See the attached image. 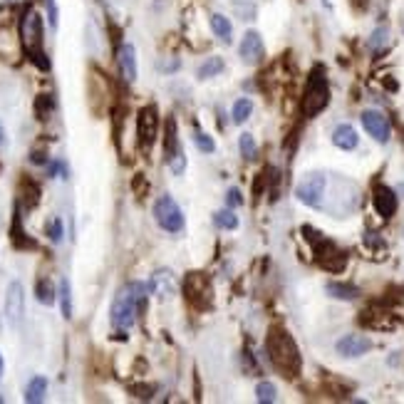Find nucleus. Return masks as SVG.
I'll return each mask as SVG.
<instances>
[{"label": "nucleus", "mask_w": 404, "mask_h": 404, "mask_svg": "<svg viewBox=\"0 0 404 404\" xmlns=\"http://www.w3.org/2000/svg\"><path fill=\"white\" fill-rule=\"evenodd\" d=\"M154 221L166 233H181L184 231V211L179 209V203L169 194L159 196L154 201Z\"/></svg>", "instance_id": "nucleus-5"}, {"label": "nucleus", "mask_w": 404, "mask_h": 404, "mask_svg": "<svg viewBox=\"0 0 404 404\" xmlns=\"http://www.w3.org/2000/svg\"><path fill=\"white\" fill-rule=\"evenodd\" d=\"M50 110H53V97H47V94H40V99H38V117L45 119L47 112H50Z\"/></svg>", "instance_id": "nucleus-34"}, {"label": "nucleus", "mask_w": 404, "mask_h": 404, "mask_svg": "<svg viewBox=\"0 0 404 404\" xmlns=\"http://www.w3.org/2000/svg\"><path fill=\"white\" fill-rule=\"evenodd\" d=\"M238 144H241V157L243 159H255V154H258V144H255V139L251 137V134H241V139H238Z\"/></svg>", "instance_id": "nucleus-29"}, {"label": "nucleus", "mask_w": 404, "mask_h": 404, "mask_svg": "<svg viewBox=\"0 0 404 404\" xmlns=\"http://www.w3.org/2000/svg\"><path fill=\"white\" fill-rule=\"evenodd\" d=\"M330 102V87H327V79L315 72L310 82H307L305 97H303V114L305 117H315L318 112H323Z\"/></svg>", "instance_id": "nucleus-6"}, {"label": "nucleus", "mask_w": 404, "mask_h": 404, "mask_svg": "<svg viewBox=\"0 0 404 404\" xmlns=\"http://www.w3.org/2000/svg\"><path fill=\"white\" fill-rule=\"evenodd\" d=\"M191 139H194V144H196V147H199V149L203 151V154H211V151L216 149L214 139H211L209 134H203V131H199V129L194 131V137H191Z\"/></svg>", "instance_id": "nucleus-31"}, {"label": "nucleus", "mask_w": 404, "mask_h": 404, "mask_svg": "<svg viewBox=\"0 0 404 404\" xmlns=\"http://www.w3.org/2000/svg\"><path fill=\"white\" fill-rule=\"evenodd\" d=\"M147 305V286L144 283H129L127 288H122L112 303L110 320L117 330H129L137 323V315Z\"/></svg>", "instance_id": "nucleus-1"}, {"label": "nucleus", "mask_w": 404, "mask_h": 404, "mask_svg": "<svg viewBox=\"0 0 404 404\" xmlns=\"http://www.w3.org/2000/svg\"><path fill=\"white\" fill-rule=\"evenodd\" d=\"M30 159H33L35 164H45V162H47L45 151H33V157H30Z\"/></svg>", "instance_id": "nucleus-38"}, {"label": "nucleus", "mask_w": 404, "mask_h": 404, "mask_svg": "<svg viewBox=\"0 0 404 404\" xmlns=\"http://www.w3.org/2000/svg\"><path fill=\"white\" fill-rule=\"evenodd\" d=\"M58 295H60V303H62V318L70 320L72 318V293H70V281H67V278L60 281Z\"/></svg>", "instance_id": "nucleus-27"}, {"label": "nucleus", "mask_w": 404, "mask_h": 404, "mask_svg": "<svg viewBox=\"0 0 404 404\" xmlns=\"http://www.w3.org/2000/svg\"><path fill=\"white\" fill-rule=\"evenodd\" d=\"M157 134H159V114H157V107L149 105V107H144L137 117L139 147L149 151L151 147H154V142H157Z\"/></svg>", "instance_id": "nucleus-9"}, {"label": "nucleus", "mask_w": 404, "mask_h": 404, "mask_svg": "<svg viewBox=\"0 0 404 404\" xmlns=\"http://www.w3.org/2000/svg\"><path fill=\"white\" fill-rule=\"evenodd\" d=\"M327 293L333 295V298H340V300H355L359 295V290L355 286H347V283H327L325 288Z\"/></svg>", "instance_id": "nucleus-22"}, {"label": "nucleus", "mask_w": 404, "mask_h": 404, "mask_svg": "<svg viewBox=\"0 0 404 404\" xmlns=\"http://www.w3.org/2000/svg\"><path fill=\"white\" fill-rule=\"evenodd\" d=\"M214 223L223 231H236L238 229V216L233 214V209H223L214 214Z\"/></svg>", "instance_id": "nucleus-23"}, {"label": "nucleus", "mask_w": 404, "mask_h": 404, "mask_svg": "<svg viewBox=\"0 0 404 404\" xmlns=\"http://www.w3.org/2000/svg\"><path fill=\"white\" fill-rule=\"evenodd\" d=\"M251 112H253V105H251V99L241 97L233 102V110H231V117H233L236 124H243L248 122V117H251Z\"/></svg>", "instance_id": "nucleus-25"}, {"label": "nucleus", "mask_w": 404, "mask_h": 404, "mask_svg": "<svg viewBox=\"0 0 404 404\" xmlns=\"http://www.w3.org/2000/svg\"><path fill=\"white\" fill-rule=\"evenodd\" d=\"M372 203H375V209L382 218H390L394 211H397V194L385 186V184H377L375 186V196H372Z\"/></svg>", "instance_id": "nucleus-16"}, {"label": "nucleus", "mask_w": 404, "mask_h": 404, "mask_svg": "<svg viewBox=\"0 0 404 404\" xmlns=\"http://www.w3.org/2000/svg\"><path fill=\"white\" fill-rule=\"evenodd\" d=\"M23 315H25V288L20 281H13L5 293V318L13 327H20Z\"/></svg>", "instance_id": "nucleus-10"}, {"label": "nucleus", "mask_w": 404, "mask_h": 404, "mask_svg": "<svg viewBox=\"0 0 404 404\" xmlns=\"http://www.w3.org/2000/svg\"><path fill=\"white\" fill-rule=\"evenodd\" d=\"M255 399L261 404H270L278 399V390H275V385H270V382H258V387H255Z\"/></svg>", "instance_id": "nucleus-28"}, {"label": "nucleus", "mask_w": 404, "mask_h": 404, "mask_svg": "<svg viewBox=\"0 0 404 404\" xmlns=\"http://www.w3.org/2000/svg\"><path fill=\"white\" fill-rule=\"evenodd\" d=\"M47 171H50V176L60 174V179H67V169H65V164L62 162H53L50 166H47Z\"/></svg>", "instance_id": "nucleus-36"}, {"label": "nucleus", "mask_w": 404, "mask_h": 404, "mask_svg": "<svg viewBox=\"0 0 404 404\" xmlns=\"http://www.w3.org/2000/svg\"><path fill=\"white\" fill-rule=\"evenodd\" d=\"M387 27H377L375 33H372V38H370V47L372 50H379V47H385V42H387Z\"/></svg>", "instance_id": "nucleus-33"}, {"label": "nucleus", "mask_w": 404, "mask_h": 404, "mask_svg": "<svg viewBox=\"0 0 404 404\" xmlns=\"http://www.w3.org/2000/svg\"><path fill=\"white\" fill-rule=\"evenodd\" d=\"M164 149H166V164H169L171 174H176V176L184 174V169H186V157H184L181 147H179L174 117L166 119V144H164Z\"/></svg>", "instance_id": "nucleus-11"}, {"label": "nucleus", "mask_w": 404, "mask_h": 404, "mask_svg": "<svg viewBox=\"0 0 404 404\" xmlns=\"http://www.w3.org/2000/svg\"><path fill=\"white\" fill-rule=\"evenodd\" d=\"M0 377H3V357H0Z\"/></svg>", "instance_id": "nucleus-41"}, {"label": "nucleus", "mask_w": 404, "mask_h": 404, "mask_svg": "<svg viewBox=\"0 0 404 404\" xmlns=\"http://www.w3.org/2000/svg\"><path fill=\"white\" fill-rule=\"evenodd\" d=\"M162 70H166V72L179 70V60H171V62H162Z\"/></svg>", "instance_id": "nucleus-39"}, {"label": "nucleus", "mask_w": 404, "mask_h": 404, "mask_svg": "<svg viewBox=\"0 0 404 404\" xmlns=\"http://www.w3.org/2000/svg\"><path fill=\"white\" fill-rule=\"evenodd\" d=\"M5 147V129H3V124H0V149Z\"/></svg>", "instance_id": "nucleus-40"}, {"label": "nucleus", "mask_w": 404, "mask_h": 404, "mask_svg": "<svg viewBox=\"0 0 404 404\" xmlns=\"http://www.w3.org/2000/svg\"><path fill=\"white\" fill-rule=\"evenodd\" d=\"M303 233L307 236V241L315 243L318 263L325 268V270H333V273H338V270H342V268H345L347 258H345V253H342V251H338L333 243L325 241V238H323V236H320L315 229H310V226H305V229H303Z\"/></svg>", "instance_id": "nucleus-4"}, {"label": "nucleus", "mask_w": 404, "mask_h": 404, "mask_svg": "<svg viewBox=\"0 0 404 404\" xmlns=\"http://www.w3.org/2000/svg\"><path fill=\"white\" fill-rule=\"evenodd\" d=\"M325 189H327L325 174H307L305 179L298 184L295 196H298L300 203H305V206H310V209H320V206H323Z\"/></svg>", "instance_id": "nucleus-8"}, {"label": "nucleus", "mask_w": 404, "mask_h": 404, "mask_svg": "<svg viewBox=\"0 0 404 404\" xmlns=\"http://www.w3.org/2000/svg\"><path fill=\"white\" fill-rule=\"evenodd\" d=\"M23 40H25L30 60H33L40 70H47L50 62L45 60V50H42V18L35 10H30L25 15V20H23Z\"/></svg>", "instance_id": "nucleus-3"}, {"label": "nucleus", "mask_w": 404, "mask_h": 404, "mask_svg": "<svg viewBox=\"0 0 404 404\" xmlns=\"http://www.w3.org/2000/svg\"><path fill=\"white\" fill-rule=\"evenodd\" d=\"M333 144L338 147V149H345V151L355 149V147L359 144V137H357V131H355V127H350V124H338L333 131Z\"/></svg>", "instance_id": "nucleus-18"}, {"label": "nucleus", "mask_w": 404, "mask_h": 404, "mask_svg": "<svg viewBox=\"0 0 404 404\" xmlns=\"http://www.w3.org/2000/svg\"><path fill=\"white\" fill-rule=\"evenodd\" d=\"M223 67H226L223 58L214 55V58H209L201 67H199V72H196V75H199V79H209V77H216V75H221Z\"/></svg>", "instance_id": "nucleus-21"}, {"label": "nucleus", "mask_w": 404, "mask_h": 404, "mask_svg": "<svg viewBox=\"0 0 404 404\" xmlns=\"http://www.w3.org/2000/svg\"><path fill=\"white\" fill-rule=\"evenodd\" d=\"M226 203H229V209H238V206H243V196L238 189H231L229 194H226Z\"/></svg>", "instance_id": "nucleus-35"}, {"label": "nucleus", "mask_w": 404, "mask_h": 404, "mask_svg": "<svg viewBox=\"0 0 404 404\" xmlns=\"http://www.w3.org/2000/svg\"><path fill=\"white\" fill-rule=\"evenodd\" d=\"M62 236H65V231H62V221L60 218H53V221L47 223V238L53 243H60L62 241Z\"/></svg>", "instance_id": "nucleus-32"}, {"label": "nucleus", "mask_w": 404, "mask_h": 404, "mask_svg": "<svg viewBox=\"0 0 404 404\" xmlns=\"http://www.w3.org/2000/svg\"><path fill=\"white\" fill-rule=\"evenodd\" d=\"M117 62H119V72L127 82H134L137 79V50L131 42H124L117 53Z\"/></svg>", "instance_id": "nucleus-17"}, {"label": "nucleus", "mask_w": 404, "mask_h": 404, "mask_svg": "<svg viewBox=\"0 0 404 404\" xmlns=\"http://www.w3.org/2000/svg\"><path fill=\"white\" fill-rule=\"evenodd\" d=\"M149 290L157 295L159 300L174 298L176 290H179L176 275L171 273V270H166V268H159V270H154V273H151V278H149Z\"/></svg>", "instance_id": "nucleus-14"}, {"label": "nucleus", "mask_w": 404, "mask_h": 404, "mask_svg": "<svg viewBox=\"0 0 404 404\" xmlns=\"http://www.w3.org/2000/svg\"><path fill=\"white\" fill-rule=\"evenodd\" d=\"M209 25H211V30H214V35L221 40V42H226V45H229L231 40H233V25H231V20L226 18V15L214 13L209 18Z\"/></svg>", "instance_id": "nucleus-19"}, {"label": "nucleus", "mask_w": 404, "mask_h": 404, "mask_svg": "<svg viewBox=\"0 0 404 404\" xmlns=\"http://www.w3.org/2000/svg\"><path fill=\"white\" fill-rule=\"evenodd\" d=\"M184 293H186V300L191 305L199 307V310H206L211 307V300H214V288H211V281L203 273H191L184 283Z\"/></svg>", "instance_id": "nucleus-7"}, {"label": "nucleus", "mask_w": 404, "mask_h": 404, "mask_svg": "<svg viewBox=\"0 0 404 404\" xmlns=\"http://www.w3.org/2000/svg\"><path fill=\"white\" fill-rule=\"evenodd\" d=\"M35 293H38V300L42 303V305H53L55 300H58V293H55L53 283L47 281V278L38 281V286H35Z\"/></svg>", "instance_id": "nucleus-26"}, {"label": "nucleus", "mask_w": 404, "mask_h": 404, "mask_svg": "<svg viewBox=\"0 0 404 404\" xmlns=\"http://www.w3.org/2000/svg\"><path fill=\"white\" fill-rule=\"evenodd\" d=\"M0 402H3V397H0Z\"/></svg>", "instance_id": "nucleus-42"}, {"label": "nucleus", "mask_w": 404, "mask_h": 404, "mask_svg": "<svg viewBox=\"0 0 404 404\" xmlns=\"http://www.w3.org/2000/svg\"><path fill=\"white\" fill-rule=\"evenodd\" d=\"M362 127H365L367 134H370L375 142H379V144L390 142V122H387V117L382 112H377V110L362 112Z\"/></svg>", "instance_id": "nucleus-13"}, {"label": "nucleus", "mask_w": 404, "mask_h": 404, "mask_svg": "<svg viewBox=\"0 0 404 404\" xmlns=\"http://www.w3.org/2000/svg\"><path fill=\"white\" fill-rule=\"evenodd\" d=\"M238 53H241V60L246 65H258V62H263V58H266V45H263L261 33H258V30H248L241 40Z\"/></svg>", "instance_id": "nucleus-12"}, {"label": "nucleus", "mask_w": 404, "mask_h": 404, "mask_svg": "<svg viewBox=\"0 0 404 404\" xmlns=\"http://www.w3.org/2000/svg\"><path fill=\"white\" fill-rule=\"evenodd\" d=\"M231 10H233L236 15L241 20H253L255 18V5H251V3H241V0H236V3H231Z\"/></svg>", "instance_id": "nucleus-30"}, {"label": "nucleus", "mask_w": 404, "mask_h": 404, "mask_svg": "<svg viewBox=\"0 0 404 404\" xmlns=\"http://www.w3.org/2000/svg\"><path fill=\"white\" fill-rule=\"evenodd\" d=\"M47 8H50V25L58 27V5H55V0H47Z\"/></svg>", "instance_id": "nucleus-37"}, {"label": "nucleus", "mask_w": 404, "mask_h": 404, "mask_svg": "<svg viewBox=\"0 0 404 404\" xmlns=\"http://www.w3.org/2000/svg\"><path fill=\"white\" fill-rule=\"evenodd\" d=\"M266 350H268V359H270L275 370H281L286 377H295L300 372V350L286 330L273 327V330L268 333Z\"/></svg>", "instance_id": "nucleus-2"}, {"label": "nucleus", "mask_w": 404, "mask_h": 404, "mask_svg": "<svg viewBox=\"0 0 404 404\" xmlns=\"http://www.w3.org/2000/svg\"><path fill=\"white\" fill-rule=\"evenodd\" d=\"M335 350L340 357H362L365 352L372 350V340H367L365 335H345L342 340H338Z\"/></svg>", "instance_id": "nucleus-15"}, {"label": "nucleus", "mask_w": 404, "mask_h": 404, "mask_svg": "<svg viewBox=\"0 0 404 404\" xmlns=\"http://www.w3.org/2000/svg\"><path fill=\"white\" fill-rule=\"evenodd\" d=\"M10 238H13V243L18 248H35V243L30 241L25 236V231H23V221H20V214L15 211V218H13V229H10Z\"/></svg>", "instance_id": "nucleus-24"}, {"label": "nucleus", "mask_w": 404, "mask_h": 404, "mask_svg": "<svg viewBox=\"0 0 404 404\" xmlns=\"http://www.w3.org/2000/svg\"><path fill=\"white\" fill-rule=\"evenodd\" d=\"M45 394H47V379L45 377H33L30 382H27V390H25V402H30V404H38V402H42L45 399Z\"/></svg>", "instance_id": "nucleus-20"}]
</instances>
